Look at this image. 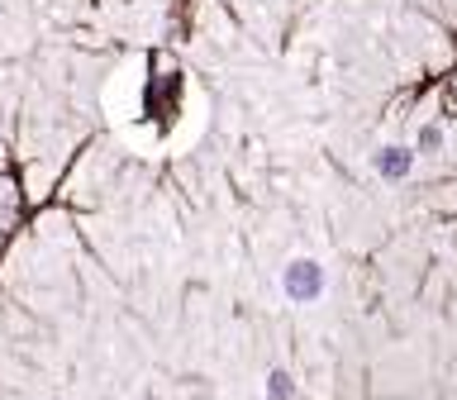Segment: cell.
<instances>
[{"label":"cell","mask_w":457,"mask_h":400,"mask_svg":"<svg viewBox=\"0 0 457 400\" xmlns=\"http://www.w3.org/2000/svg\"><path fill=\"white\" fill-rule=\"evenodd\" d=\"M324 286H328V277L314 257H291V262L281 267V291L291 305H314V300L324 296Z\"/></svg>","instance_id":"1"},{"label":"cell","mask_w":457,"mask_h":400,"mask_svg":"<svg viewBox=\"0 0 457 400\" xmlns=\"http://www.w3.org/2000/svg\"><path fill=\"white\" fill-rule=\"evenodd\" d=\"M414 148H405V143H386V148L371 157V167H377V177L381 181H405L410 171H414Z\"/></svg>","instance_id":"2"},{"label":"cell","mask_w":457,"mask_h":400,"mask_svg":"<svg viewBox=\"0 0 457 400\" xmlns=\"http://www.w3.org/2000/svg\"><path fill=\"white\" fill-rule=\"evenodd\" d=\"M420 157H434V153H443V124L438 120H428V124H420V134H414V143H410Z\"/></svg>","instance_id":"3"},{"label":"cell","mask_w":457,"mask_h":400,"mask_svg":"<svg viewBox=\"0 0 457 400\" xmlns=\"http://www.w3.org/2000/svg\"><path fill=\"white\" fill-rule=\"evenodd\" d=\"M295 396V381H291V371H267V400H291Z\"/></svg>","instance_id":"4"}]
</instances>
